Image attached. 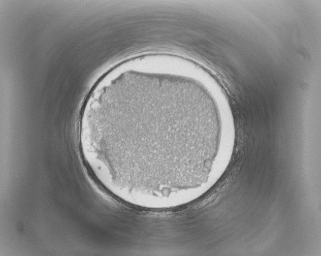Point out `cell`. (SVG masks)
<instances>
[{
  "mask_svg": "<svg viewBox=\"0 0 321 256\" xmlns=\"http://www.w3.org/2000/svg\"><path fill=\"white\" fill-rule=\"evenodd\" d=\"M191 95L178 85L157 81L125 86L102 99L90 132L113 176L167 190L204 171L205 135L191 132Z\"/></svg>",
  "mask_w": 321,
  "mask_h": 256,
  "instance_id": "obj_1",
  "label": "cell"
}]
</instances>
